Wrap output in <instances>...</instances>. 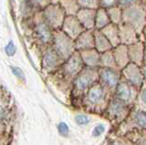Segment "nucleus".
Wrapping results in <instances>:
<instances>
[{"instance_id": "1", "label": "nucleus", "mask_w": 146, "mask_h": 145, "mask_svg": "<svg viewBox=\"0 0 146 145\" xmlns=\"http://www.w3.org/2000/svg\"><path fill=\"white\" fill-rule=\"evenodd\" d=\"M123 73H124L125 77L131 83L138 85V86L141 83V75L137 66L131 64L130 66L126 67L124 70H123Z\"/></svg>"}, {"instance_id": "2", "label": "nucleus", "mask_w": 146, "mask_h": 145, "mask_svg": "<svg viewBox=\"0 0 146 145\" xmlns=\"http://www.w3.org/2000/svg\"><path fill=\"white\" fill-rule=\"evenodd\" d=\"M56 46L58 51L62 56H67L71 50V44L70 39L63 35H60L56 38Z\"/></svg>"}, {"instance_id": "3", "label": "nucleus", "mask_w": 146, "mask_h": 145, "mask_svg": "<svg viewBox=\"0 0 146 145\" xmlns=\"http://www.w3.org/2000/svg\"><path fill=\"white\" fill-rule=\"evenodd\" d=\"M46 17H47L49 23H51L52 25L55 26V25H58L59 22H60L59 20L61 19L62 13L58 7H50L46 10Z\"/></svg>"}, {"instance_id": "4", "label": "nucleus", "mask_w": 146, "mask_h": 145, "mask_svg": "<svg viewBox=\"0 0 146 145\" xmlns=\"http://www.w3.org/2000/svg\"><path fill=\"white\" fill-rule=\"evenodd\" d=\"M102 78L105 83L110 86H113L118 81V74L111 69H105L102 72Z\"/></svg>"}, {"instance_id": "5", "label": "nucleus", "mask_w": 146, "mask_h": 145, "mask_svg": "<svg viewBox=\"0 0 146 145\" xmlns=\"http://www.w3.org/2000/svg\"><path fill=\"white\" fill-rule=\"evenodd\" d=\"M103 95V90L100 86H95V87L91 88L89 91L88 98L90 102L92 103H97L100 101V99L102 98Z\"/></svg>"}, {"instance_id": "6", "label": "nucleus", "mask_w": 146, "mask_h": 145, "mask_svg": "<svg viewBox=\"0 0 146 145\" xmlns=\"http://www.w3.org/2000/svg\"><path fill=\"white\" fill-rule=\"evenodd\" d=\"M65 28L70 35L75 36L80 32V26L74 19H68L65 23Z\"/></svg>"}, {"instance_id": "7", "label": "nucleus", "mask_w": 146, "mask_h": 145, "mask_svg": "<svg viewBox=\"0 0 146 145\" xmlns=\"http://www.w3.org/2000/svg\"><path fill=\"white\" fill-rule=\"evenodd\" d=\"M117 94L119 98L122 101H128L131 98V89L128 87V85L126 83H121L118 86L117 89Z\"/></svg>"}, {"instance_id": "8", "label": "nucleus", "mask_w": 146, "mask_h": 145, "mask_svg": "<svg viewBox=\"0 0 146 145\" xmlns=\"http://www.w3.org/2000/svg\"><path fill=\"white\" fill-rule=\"evenodd\" d=\"M80 60L77 56H73L70 60H68V64H67V70L68 73L70 74H74L75 72H77L80 70Z\"/></svg>"}, {"instance_id": "9", "label": "nucleus", "mask_w": 146, "mask_h": 145, "mask_svg": "<svg viewBox=\"0 0 146 145\" xmlns=\"http://www.w3.org/2000/svg\"><path fill=\"white\" fill-rule=\"evenodd\" d=\"M91 82V78L88 74H82L78 77L76 80V86L79 89H85Z\"/></svg>"}, {"instance_id": "10", "label": "nucleus", "mask_w": 146, "mask_h": 145, "mask_svg": "<svg viewBox=\"0 0 146 145\" xmlns=\"http://www.w3.org/2000/svg\"><path fill=\"white\" fill-rule=\"evenodd\" d=\"M79 17L80 21L83 23L86 26H90L93 25V15L89 10H82L80 12Z\"/></svg>"}, {"instance_id": "11", "label": "nucleus", "mask_w": 146, "mask_h": 145, "mask_svg": "<svg viewBox=\"0 0 146 145\" xmlns=\"http://www.w3.org/2000/svg\"><path fill=\"white\" fill-rule=\"evenodd\" d=\"M96 45H97L98 49L100 51L107 50V49H109L110 47H111L106 38L102 34H98L96 36Z\"/></svg>"}, {"instance_id": "12", "label": "nucleus", "mask_w": 146, "mask_h": 145, "mask_svg": "<svg viewBox=\"0 0 146 145\" xmlns=\"http://www.w3.org/2000/svg\"><path fill=\"white\" fill-rule=\"evenodd\" d=\"M38 33L40 38L43 40V41L47 42L51 38V34H50V31L48 28L45 24H40L38 26Z\"/></svg>"}, {"instance_id": "13", "label": "nucleus", "mask_w": 146, "mask_h": 145, "mask_svg": "<svg viewBox=\"0 0 146 145\" xmlns=\"http://www.w3.org/2000/svg\"><path fill=\"white\" fill-rule=\"evenodd\" d=\"M44 61H45L46 66L48 67V68H51V67H54L55 65L57 64V62H58V57H57L56 54H55V52H53V51H48L47 54H46Z\"/></svg>"}, {"instance_id": "14", "label": "nucleus", "mask_w": 146, "mask_h": 145, "mask_svg": "<svg viewBox=\"0 0 146 145\" xmlns=\"http://www.w3.org/2000/svg\"><path fill=\"white\" fill-rule=\"evenodd\" d=\"M84 60L90 65H94L98 61V57L96 55V53L90 51V52L86 53L84 55Z\"/></svg>"}, {"instance_id": "15", "label": "nucleus", "mask_w": 146, "mask_h": 145, "mask_svg": "<svg viewBox=\"0 0 146 145\" xmlns=\"http://www.w3.org/2000/svg\"><path fill=\"white\" fill-rule=\"evenodd\" d=\"M107 22H108V19L106 17V14H105L104 11L100 10L97 17V26L99 28H102V26L107 24Z\"/></svg>"}, {"instance_id": "16", "label": "nucleus", "mask_w": 146, "mask_h": 145, "mask_svg": "<svg viewBox=\"0 0 146 145\" xmlns=\"http://www.w3.org/2000/svg\"><path fill=\"white\" fill-rule=\"evenodd\" d=\"M136 121L140 126H146V111H140L136 113Z\"/></svg>"}, {"instance_id": "17", "label": "nucleus", "mask_w": 146, "mask_h": 145, "mask_svg": "<svg viewBox=\"0 0 146 145\" xmlns=\"http://www.w3.org/2000/svg\"><path fill=\"white\" fill-rule=\"evenodd\" d=\"M122 103L121 101H114L111 105V111L113 113V114H118V113H120L121 111H122Z\"/></svg>"}, {"instance_id": "18", "label": "nucleus", "mask_w": 146, "mask_h": 145, "mask_svg": "<svg viewBox=\"0 0 146 145\" xmlns=\"http://www.w3.org/2000/svg\"><path fill=\"white\" fill-rule=\"evenodd\" d=\"M91 44V38L90 34H85L80 38L79 45L80 47H90Z\"/></svg>"}, {"instance_id": "19", "label": "nucleus", "mask_w": 146, "mask_h": 145, "mask_svg": "<svg viewBox=\"0 0 146 145\" xmlns=\"http://www.w3.org/2000/svg\"><path fill=\"white\" fill-rule=\"evenodd\" d=\"M5 50H6L7 55L9 56V57H12V56L15 55L17 48L15 47V45H14L13 41H9L8 42V44L7 45V47L5 48Z\"/></svg>"}, {"instance_id": "20", "label": "nucleus", "mask_w": 146, "mask_h": 145, "mask_svg": "<svg viewBox=\"0 0 146 145\" xmlns=\"http://www.w3.org/2000/svg\"><path fill=\"white\" fill-rule=\"evenodd\" d=\"M75 121L79 125H85L90 122V119L85 115H77L75 117Z\"/></svg>"}, {"instance_id": "21", "label": "nucleus", "mask_w": 146, "mask_h": 145, "mask_svg": "<svg viewBox=\"0 0 146 145\" xmlns=\"http://www.w3.org/2000/svg\"><path fill=\"white\" fill-rule=\"evenodd\" d=\"M58 130L59 131V133L64 136L68 135V127L65 122H60V123L58 125Z\"/></svg>"}, {"instance_id": "22", "label": "nucleus", "mask_w": 146, "mask_h": 145, "mask_svg": "<svg viewBox=\"0 0 146 145\" xmlns=\"http://www.w3.org/2000/svg\"><path fill=\"white\" fill-rule=\"evenodd\" d=\"M11 70L13 71V74L15 75L17 78H18L19 79H25L24 73H23V71H22L21 69H19V68H17V67H11Z\"/></svg>"}, {"instance_id": "23", "label": "nucleus", "mask_w": 146, "mask_h": 145, "mask_svg": "<svg viewBox=\"0 0 146 145\" xmlns=\"http://www.w3.org/2000/svg\"><path fill=\"white\" fill-rule=\"evenodd\" d=\"M104 130H105V127L103 125H102V124L97 125L92 131V135L94 137H97V136H100V134H102L104 132Z\"/></svg>"}, {"instance_id": "24", "label": "nucleus", "mask_w": 146, "mask_h": 145, "mask_svg": "<svg viewBox=\"0 0 146 145\" xmlns=\"http://www.w3.org/2000/svg\"><path fill=\"white\" fill-rule=\"evenodd\" d=\"M114 1H115V0H102V2H103V4H104V6H106V7L111 6L112 4L114 3Z\"/></svg>"}, {"instance_id": "25", "label": "nucleus", "mask_w": 146, "mask_h": 145, "mask_svg": "<svg viewBox=\"0 0 146 145\" xmlns=\"http://www.w3.org/2000/svg\"><path fill=\"white\" fill-rule=\"evenodd\" d=\"M133 0H120V3L121 5H128V4L131 3Z\"/></svg>"}, {"instance_id": "26", "label": "nucleus", "mask_w": 146, "mask_h": 145, "mask_svg": "<svg viewBox=\"0 0 146 145\" xmlns=\"http://www.w3.org/2000/svg\"><path fill=\"white\" fill-rule=\"evenodd\" d=\"M4 115H5V111H4V109L0 106V121L3 120L4 118Z\"/></svg>"}, {"instance_id": "27", "label": "nucleus", "mask_w": 146, "mask_h": 145, "mask_svg": "<svg viewBox=\"0 0 146 145\" xmlns=\"http://www.w3.org/2000/svg\"><path fill=\"white\" fill-rule=\"evenodd\" d=\"M141 99H143V101L144 103H146V89L143 91V93H141Z\"/></svg>"}, {"instance_id": "28", "label": "nucleus", "mask_w": 146, "mask_h": 145, "mask_svg": "<svg viewBox=\"0 0 146 145\" xmlns=\"http://www.w3.org/2000/svg\"><path fill=\"white\" fill-rule=\"evenodd\" d=\"M35 1L38 2V3L39 4V5H42V4L46 1V0H35Z\"/></svg>"}, {"instance_id": "29", "label": "nucleus", "mask_w": 146, "mask_h": 145, "mask_svg": "<svg viewBox=\"0 0 146 145\" xmlns=\"http://www.w3.org/2000/svg\"><path fill=\"white\" fill-rule=\"evenodd\" d=\"M145 78H146V71H145Z\"/></svg>"}, {"instance_id": "30", "label": "nucleus", "mask_w": 146, "mask_h": 145, "mask_svg": "<svg viewBox=\"0 0 146 145\" xmlns=\"http://www.w3.org/2000/svg\"><path fill=\"white\" fill-rule=\"evenodd\" d=\"M110 145H114V144H110Z\"/></svg>"}]
</instances>
